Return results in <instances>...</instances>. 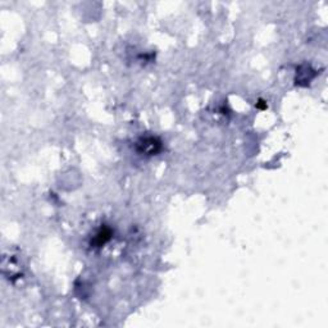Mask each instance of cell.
<instances>
[{"mask_svg":"<svg viewBox=\"0 0 328 328\" xmlns=\"http://www.w3.org/2000/svg\"><path fill=\"white\" fill-rule=\"evenodd\" d=\"M112 235H113V231H112L111 228L107 227V226L101 227L100 230L96 232L94 239L91 240V245H94L95 248H101V246H104L105 244L112 239Z\"/></svg>","mask_w":328,"mask_h":328,"instance_id":"cell-3","label":"cell"},{"mask_svg":"<svg viewBox=\"0 0 328 328\" xmlns=\"http://www.w3.org/2000/svg\"><path fill=\"white\" fill-rule=\"evenodd\" d=\"M316 71H313L310 66L308 65H303L296 69V85L300 86H305L310 82V81L313 80L314 77H316Z\"/></svg>","mask_w":328,"mask_h":328,"instance_id":"cell-2","label":"cell"},{"mask_svg":"<svg viewBox=\"0 0 328 328\" xmlns=\"http://www.w3.org/2000/svg\"><path fill=\"white\" fill-rule=\"evenodd\" d=\"M255 107L258 108V109H261V111H265V109H267L268 108V105H267V103H265V101L264 100H258V103H257V105H255Z\"/></svg>","mask_w":328,"mask_h":328,"instance_id":"cell-4","label":"cell"},{"mask_svg":"<svg viewBox=\"0 0 328 328\" xmlns=\"http://www.w3.org/2000/svg\"><path fill=\"white\" fill-rule=\"evenodd\" d=\"M163 149L162 141L158 137L154 136H146V137H141L136 142V151L140 155H145V157H153L160 153Z\"/></svg>","mask_w":328,"mask_h":328,"instance_id":"cell-1","label":"cell"}]
</instances>
